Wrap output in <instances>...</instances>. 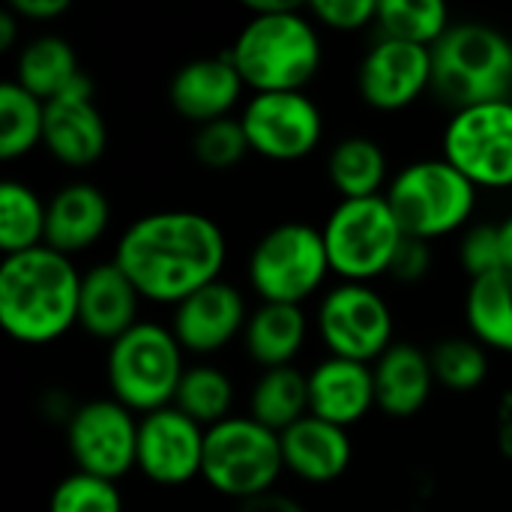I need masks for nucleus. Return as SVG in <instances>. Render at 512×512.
<instances>
[{
	"label": "nucleus",
	"mask_w": 512,
	"mask_h": 512,
	"mask_svg": "<svg viewBox=\"0 0 512 512\" xmlns=\"http://www.w3.org/2000/svg\"><path fill=\"white\" fill-rule=\"evenodd\" d=\"M48 512H123V495L117 483L75 471L54 486Z\"/></svg>",
	"instance_id": "34"
},
{
	"label": "nucleus",
	"mask_w": 512,
	"mask_h": 512,
	"mask_svg": "<svg viewBox=\"0 0 512 512\" xmlns=\"http://www.w3.org/2000/svg\"><path fill=\"white\" fill-rule=\"evenodd\" d=\"M237 512H306V507L282 492H264V495H255L249 501H240Z\"/></svg>",
	"instance_id": "40"
},
{
	"label": "nucleus",
	"mask_w": 512,
	"mask_h": 512,
	"mask_svg": "<svg viewBox=\"0 0 512 512\" xmlns=\"http://www.w3.org/2000/svg\"><path fill=\"white\" fill-rule=\"evenodd\" d=\"M282 471L285 459L279 435L249 414L228 417L207 429L201 480L213 492L240 504L255 495L273 492Z\"/></svg>",
	"instance_id": "7"
},
{
	"label": "nucleus",
	"mask_w": 512,
	"mask_h": 512,
	"mask_svg": "<svg viewBox=\"0 0 512 512\" xmlns=\"http://www.w3.org/2000/svg\"><path fill=\"white\" fill-rule=\"evenodd\" d=\"M249 150L273 162H297L309 156L324 135V117L306 90L255 93L240 114Z\"/></svg>",
	"instance_id": "13"
},
{
	"label": "nucleus",
	"mask_w": 512,
	"mask_h": 512,
	"mask_svg": "<svg viewBox=\"0 0 512 512\" xmlns=\"http://www.w3.org/2000/svg\"><path fill=\"white\" fill-rule=\"evenodd\" d=\"M405 237L438 240L465 228L477 210V186L441 159H420L402 168L384 192Z\"/></svg>",
	"instance_id": "6"
},
{
	"label": "nucleus",
	"mask_w": 512,
	"mask_h": 512,
	"mask_svg": "<svg viewBox=\"0 0 512 512\" xmlns=\"http://www.w3.org/2000/svg\"><path fill=\"white\" fill-rule=\"evenodd\" d=\"M138 423L117 399H90L66 423V447L81 474L117 483L138 468Z\"/></svg>",
	"instance_id": "12"
},
{
	"label": "nucleus",
	"mask_w": 512,
	"mask_h": 512,
	"mask_svg": "<svg viewBox=\"0 0 512 512\" xmlns=\"http://www.w3.org/2000/svg\"><path fill=\"white\" fill-rule=\"evenodd\" d=\"M459 258L465 273L474 279L492 276L507 270L504 267V246H501V228L498 225H474L465 231L462 243H459Z\"/></svg>",
	"instance_id": "36"
},
{
	"label": "nucleus",
	"mask_w": 512,
	"mask_h": 512,
	"mask_svg": "<svg viewBox=\"0 0 512 512\" xmlns=\"http://www.w3.org/2000/svg\"><path fill=\"white\" fill-rule=\"evenodd\" d=\"M291 3H297V0H249V3H246V12H249V15H264V12L288 9Z\"/></svg>",
	"instance_id": "43"
},
{
	"label": "nucleus",
	"mask_w": 512,
	"mask_h": 512,
	"mask_svg": "<svg viewBox=\"0 0 512 512\" xmlns=\"http://www.w3.org/2000/svg\"><path fill=\"white\" fill-rule=\"evenodd\" d=\"M9 9L21 21H54L69 12V0H12Z\"/></svg>",
	"instance_id": "39"
},
{
	"label": "nucleus",
	"mask_w": 512,
	"mask_h": 512,
	"mask_svg": "<svg viewBox=\"0 0 512 512\" xmlns=\"http://www.w3.org/2000/svg\"><path fill=\"white\" fill-rule=\"evenodd\" d=\"M192 153L204 168L228 171V168L240 165L246 159V153H252V150H249L240 117H222V120L198 126V132L192 138Z\"/></svg>",
	"instance_id": "35"
},
{
	"label": "nucleus",
	"mask_w": 512,
	"mask_h": 512,
	"mask_svg": "<svg viewBox=\"0 0 512 512\" xmlns=\"http://www.w3.org/2000/svg\"><path fill=\"white\" fill-rule=\"evenodd\" d=\"M429 360H432L435 381L453 393H474L489 378V354L477 339L468 336L441 339L429 351Z\"/></svg>",
	"instance_id": "33"
},
{
	"label": "nucleus",
	"mask_w": 512,
	"mask_h": 512,
	"mask_svg": "<svg viewBox=\"0 0 512 512\" xmlns=\"http://www.w3.org/2000/svg\"><path fill=\"white\" fill-rule=\"evenodd\" d=\"M228 243L216 219L195 210H159L135 219L117 249L114 264L129 276L141 300L177 306L195 291L219 282Z\"/></svg>",
	"instance_id": "1"
},
{
	"label": "nucleus",
	"mask_w": 512,
	"mask_h": 512,
	"mask_svg": "<svg viewBox=\"0 0 512 512\" xmlns=\"http://www.w3.org/2000/svg\"><path fill=\"white\" fill-rule=\"evenodd\" d=\"M321 234L330 255V270L345 282L360 285L387 276L393 255L405 240V231L399 228L384 195L339 201L330 210Z\"/></svg>",
	"instance_id": "9"
},
{
	"label": "nucleus",
	"mask_w": 512,
	"mask_h": 512,
	"mask_svg": "<svg viewBox=\"0 0 512 512\" xmlns=\"http://www.w3.org/2000/svg\"><path fill=\"white\" fill-rule=\"evenodd\" d=\"M465 321L483 348L512 354V270L474 279L468 285Z\"/></svg>",
	"instance_id": "27"
},
{
	"label": "nucleus",
	"mask_w": 512,
	"mask_h": 512,
	"mask_svg": "<svg viewBox=\"0 0 512 512\" xmlns=\"http://www.w3.org/2000/svg\"><path fill=\"white\" fill-rule=\"evenodd\" d=\"M207 429L183 411L162 408L138 423V471L165 489H177L201 477Z\"/></svg>",
	"instance_id": "14"
},
{
	"label": "nucleus",
	"mask_w": 512,
	"mask_h": 512,
	"mask_svg": "<svg viewBox=\"0 0 512 512\" xmlns=\"http://www.w3.org/2000/svg\"><path fill=\"white\" fill-rule=\"evenodd\" d=\"M42 144L66 168H87L102 159L108 147V126L93 102V81L87 75L45 102Z\"/></svg>",
	"instance_id": "16"
},
{
	"label": "nucleus",
	"mask_w": 512,
	"mask_h": 512,
	"mask_svg": "<svg viewBox=\"0 0 512 512\" xmlns=\"http://www.w3.org/2000/svg\"><path fill=\"white\" fill-rule=\"evenodd\" d=\"M432 87V48L381 36L357 66V90L375 111H402Z\"/></svg>",
	"instance_id": "15"
},
{
	"label": "nucleus",
	"mask_w": 512,
	"mask_h": 512,
	"mask_svg": "<svg viewBox=\"0 0 512 512\" xmlns=\"http://www.w3.org/2000/svg\"><path fill=\"white\" fill-rule=\"evenodd\" d=\"M498 450L512 462V390H507L498 402Z\"/></svg>",
	"instance_id": "41"
},
{
	"label": "nucleus",
	"mask_w": 512,
	"mask_h": 512,
	"mask_svg": "<svg viewBox=\"0 0 512 512\" xmlns=\"http://www.w3.org/2000/svg\"><path fill=\"white\" fill-rule=\"evenodd\" d=\"M441 144L444 159L477 189L512 186V99L453 111Z\"/></svg>",
	"instance_id": "11"
},
{
	"label": "nucleus",
	"mask_w": 512,
	"mask_h": 512,
	"mask_svg": "<svg viewBox=\"0 0 512 512\" xmlns=\"http://www.w3.org/2000/svg\"><path fill=\"white\" fill-rule=\"evenodd\" d=\"M309 333V318L303 306L288 303H261L255 312H249L243 345L252 363L267 369L291 366L300 354Z\"/></svg>",
	"instance_id": "24"
},
{
	"label": "nucleus",
	"mask_w": 512,
	"mask_h": 512,
	"mask_svg": "<svg viewBox=\"0 0 512 512\" xmlns=\"http://www.w3.org/2000/svg\"><path fill=\"white\" fill-rule=\"evenodd\" d=\"M246 321L249 309L240 288L219 279L174 306L171 333L183 351L216 354L246 330Z\"/></svg>",
	"instance_id": "17"
},
{
	"label": "nucleus",
	"mask_w": 512,
	"mask_h": 512,
	"mask_svg": "<svg viewBox=\"0 0 512 512\" xmlns=\"http://www.w3.org/2000/svg\"><path fill=\"white\" fill-rule=\"evenodd\" d=\"M330 255L321 228L306 222H282L270 228L252 249L246 276L261 303L303 306L327 279Z\"/></svg>",
	"instance_id": "8"
},
{
	"label": "nucleus",
	"mask_w": 512,
	"mask_h": 512,
	"mask_svg": "<svg viewBox=\"0 0 512 512\" xmlns=\"http://www.w3.org/2000/svg\"><path fill=\"white\" fill-rule=\"evenodd\" d=\"M309 15L321 27L354 33L378 21V0H312Z\"/></svg>",
	"instance_id": "37"
},
{
	"label": "nucleus",
	"mask_w": 512,
	"mask_h": 512,
	"mask_svg": "<svg viewBox=\"0 0 512 512\" xmlns=\"http://www.w3.org/2000/svg\"><path fill=\"white\" fill-rule=\"evenodd\" d=\"M234 405V384L216 366H192L183 372V381L174 396V408L192 417L198 426H216L231 417Z\"/></svg>",
	"instance_id": "32"
},
{
	"label": "nucleus",
	"mask_w": 512,
	"mask_h": 512,
	"mask_svg": "<svg viewBox=\"0 0 512 512\" xmlns=\"http://www.w3.org/2000/svg\"><path fill=\"white\" fill-rule=\"evenodd\" d=\"M432 270V243L426 240H417V237H405L393 255V264H390V273L396 282H405V285H414L420 279H426Z\"/></svg>",
	"instance_id": "38"
},
{
	"label": "nucleus",
	"mask_w": 512,
	"mask_h": 512,
	"mask_svg": "<svg viewBox=\"0 0 512 512\" xmlns=\"http://www.w3.org/2000/svg\"><path fill=\"white\" fill-rule=\"evenodd\" d=\"M318 336L330 357L375 366L393 342V312L384 294L360 282H342L318 306Z\"/></svg>",
	"instance_id": "10"
},
{
	"label": "nucleus",
	"mask_w": 512,
	"mask_h": 512,
	"mask_svg": "<svg viewBox=\"0 0 512 512\" xmlns=\"http://www.w3.org/2000/svg\"><path fill=\"white\" fill-rule=\"evenodd\" d=\"M138 300L141 294L135 291L129 276L114 261H102L81 273L78 327L87 336L111 345L138 324Z\"/></svg>",
	"instance_id": "20"
},
{
	"label": "nucleus",
	"mask_w": 512,
	"mask_h": 512,
	"mask_svg": "<svg viewBox=\"0 0 512 512\" xmlns=\"http://www.w3.org/2000/svg\"><path fill=\"white\" fill-rule=\"evenodd\" d=\"M498 228H501V246H504V267L512 270V213Z\"/></svg>",
	"instance_id": "44"
},
{
	"label": "nucleus",
	"mask_w": 512,
	"mask_h": 512,
	"mask_svg": "<svg viewBox=\"0 0 512 512\" xmlns=\"http://www.w3.org/2000/svg\"><path fill=\"white\" fill-rule=\"evenodd\" d=\"M378 30L387 39L435 48L453 27L441 0H378Z\"/></svg>",
	"instance_id": "31"
},
{
	"label": "nucleus",
	"mask_w": 512,
	"mask_h": 512,
	"mask_svg": "<svg viewBox=\"0 0 512 512\" xmlns=\"http://www.w3.org/2000/svg\"><path fill=\"white\" fill-rule=\"evenodd\" d=\"M81 273L48 246L0 264V327L21 345H51L78 324Z\"/></svg>",
	"instance_id": "2"
},
{
	"label": "nucleus",
	"mask_w": 512,
	"mask_h": 512,
	"mask_svg": "<svg viewBox=\"0 0 512 512\" xmlns=\"http://www.w3.org/2000/svg\"><path fill=\"white\" fill-rule=\"evenodd\" d=\"M183 348L171 327L156 321H138L129 333L108 345L105 378L111 399L132 414H153L174 405L183 381Z\"/></svg>",
	"instance_id": "5"
},
{
	"label": "nucleus",
	"mask_w": 512,
	"mask_h": 512,
	"mask_svg": "<svg viewBox=\"0 0 512 512\" xmlns=\"http://www.w3.org/2000/svg\"><path fill=\"white\" fill-rule=\"evenodd\" d=\"M45 213L48 204L21 180L0 183V249L6 255L30 252L45 246Z\"/></svg>",
	"instance_id": "29"
},
{
	"label": "nucleus",
	"mask_w": 512,
	"mask_h": 512,
	"mask_svg": "<svg viewBox=\"0 0 512 512\" xmlns=\"http://www.w3.org/2000/svg\"><path fill=\"white\" fill-rule=\"evenodd\" d=\"M243 90L246 84L225 51L219 57H198L183 63L168 84V102L183 120L204 126L231 117V108L240 102Z\"/></svg>",
	"instance_id": "18"
},
{
	"label": "nucleus",
	"mask_w": 512,
	"mask_h": 512,
	"mask_svg": "<svg viewBox=\"0 0 512 512\" xmlns=\"http://www.w3.org/2000/svg\"><path fill=\"white\" fill-rule=\"evenodd\" d=\"M18 24H21V18L6 6V9L0 12V51H9V48L15 45V39H18Z\"/></svg>",
	"instance_id": "42"
},
{
	"label": "nucleus",
	"mask_w": 512,
	"mask_h": 512,
	"mask_svg": "<svg viewBox=\"0 0 512 512\" xmlns=\"http://www.w3.org/2000/svg\"><path fill=\"white\" fill-rule=\"evenodd\" d=\"M111 204L105 192L87 180H72L60 186L45 213V246L60 255H75L99 243L108 231Z\"/></svg>",
	"instance_id": "21"
},
{
	"label": "nucleus",
	"mask_w": 512,
	"mask_h": 512,
	"mask_svg": "<svg viewBox=\"0 0 512 512\" xmlns=\"http://www.w3.org/2000/svg\"><path fill=\"white\" fill-rule=\"evenodd\" d=\"M387 174H390L387 153L369 135H348L330 150L327 177H330L333 189L342 195V201H360V198L384 195L387 192L384 189Z\"/></svg>",
	"instance_id": "25"
},
{
	"label": "nucleus",
	"mask_w": 512,
	"mask_h": 512,
	"mask_svg": "<svg viewBox=\"0 0 512 512\" xmlns=\"http://www.w3.org/2000/svg\"><path fill=\"white\" fill-rule=\"evenodd\" d=\"M45 102L27 93L15 78L0 84V159L12 162L42 144Z\"/></svg>",
	"instance_id": "30"
},
{
	"label": "nucleus",
	"mask_w": 512,
	"mask_h": 512,
	"mask_svg": "<svg viewBox=\"0 0 512 512\" xmlns=\"http://www.w3.org/2000/svg\"><path fill=\"white\" fill-rule=\"evenodd\" d=\"M375 405L372 366L327 357L309 372V414L348 429L360 423Z\"/></svg>",
	"instance_id": "22"
},
{
	"label": "nucleus",
	"mask_w": 512,
	"mask_h": 512,
	"mask_svg": "<svg viewBox=\"0 0 512 512\" xmlns=\"http://www.w3.org/2000/svg\"><path fill=\"white\" fill-rule=\"evenodd\" d=\"M375 402L387 417L408 420L420 414L435 390V372L429 351L411 345V342H396L375 366Z\"/></svg>",
	"instance_id": "23"
},
{
	"label": "nucleus",
	"mask_w": 512,
	"mask_h": 512,
	"mask_svg": "<svg viewBox=\"0 0 512 512\" xmlns=\"http://www.w3.org/2000/svg\"><path fill=\"white\" fill-rule=\"evenodd\" d=\"M81 75L84 72L78 66L75 48L63 36H54V33L30 39L15 60V81L42 102L60 96Z\"/></svg>",
	"instance_id": "26"
},
{
	"label": "nucleus",
	"mask_w": 512,
	"mask_h": 512,
	"mask_svg": "<svg viewBox=\"0 0 512 512\" xmlns=\"http://www.w3.org/2000/svg\"><path fill=\"white\" fill-rule=\"evenodd\" d=\"M279 441H282L285 471L312 486L336 483L348 471L351 456H354L348 429L327 423L315 414H309L300 423H294L291 429H285L279 435Z\"/></svg>",
	"instance_id": "19"
},
{
	"label": "nucleus",
	"mask_w": 512,
	"mask_h": 512,
	"mask_svg": "<svg viewBox=\"0 0 512 512\" xmlns=\"http://www.w3.org/2000/svg\"><path fill=\"white\" fill-rule=\"evenodd\" d=\"M432 90L453 111L512 96V39L492 24L459 21L432 48Z\"/></svg>",
	"instance_id": "4"
},
{
	"label": "nucleus",
	"mask_w": 512,
	"mask_h": 512,
	"mask_svg": "<svg viewBox=\"0 0 512 512\" xmlns=\"http://www.w3.org/2000/svg\"><path fill=\"white\" fill-rule=\"evenodd\" d=\"M240 78L255 93L303 90L321 69V36L312 15L291 3L279 12L249 15L228 48Z\"/></svg>",
	"instance_id": "3"
},
{
	"label": "nucleus",
	"mask_w": 512,
	"mask_h": 512,
	"mask_svg": "<svg viewBox=\"0 0 512 512\" xmlns=\"http://www.w3.org/2000/svg\"><path fill=\"white\" fill-rule=\"evenodd\" d=\"M249 417L276 435L309 417V375L294 366L261 372L249 396Z\"/></svg>",
	"instance_id": "28"
}]
</instances>
